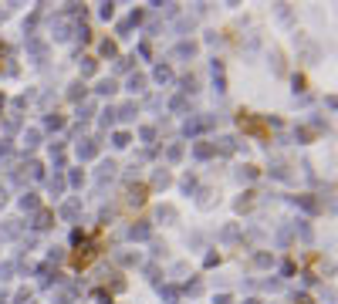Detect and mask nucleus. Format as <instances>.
Segmentation results:
<instances>
[{
	"instance_id": "nucleus-16",
	"label": "nucleus",
	"mask_w": 338,
	"mask_h": 304,
	"mask_svg": "<svg viewBox=\"0 0 338 304\" xmlns=\"http://www.w3.org/2000/svg\"><path fill=\"white\" fill-rule=\"evenodd\" d=\"M98 91H101V95H112V91H115V81H101Z\"/></svg>"
},
{
	"instance_id": "nucleus-20",
	"label": "nucleus",
	"mask_w": 338,
	"mask_h": 304,
	"mask_svg": "<svg viewBox=\"0 0 338 304\" xmlns=\"http://www.w3.org/2000/svg\"><path fill=\"white\" fill-rule=\"evenodd\" d=\"M47 129H61V115H47Z\"/></svg>"
},
{
	"instance_id": "nucleus-19",
	"label": "nucleus",
	"mask_w": 338,
	"mask_h": 304,
	"mask_svg": "<svg viewBox=\"0 0 338 304\" xmlns=\"http://www.w3.org/2000/svg\"><path fill=\"white\" fill-rule=\"evenodd\" d=\"M68 95H71V98H81V95H85V85H71V91H68Z\"/></svg>"
},
{
	"instance_id": "nucleus-21",
	"label": "nucleus",
	"mask_w": 338,
	"mask_h": 304,
	"mask_svg": "<svg viewBox=\"0 0 338 304\" xmlns=\"http://www.w3.org/2000/svg\"><path fill=\"white\" fill-rule=\"evenodd\" d=\"M51 190L61 193V190H65V179H61V176H54V179H51Z\"/></svg>"
},
{
	"instance_id": "nucleus-6",
	"label": "nucleus",
	"mask_w": 338,
	"mask_h": 304,
	"mask_svg": "<svg viewBox=\"0 0 338 304\" xmlns=\"http://www.w3.org/2000/svg\"><path fill=\"white\" fill-rule=\"evenodd\" d=\"M142 200H146V190H142V186H135V190L129 193V203H132V206H139Z\"/></svg>"
},
{
	"instance_id": "nucleus-26",
	"label": "nucleus",
	"mask_w": 338,
	"mask_h": 304,
	"mask_svg": "<svg viewBox=\"0 0 338 304\" xmlns=\"http://www.w3.org/2000/svg\"><path fill=\"white\" fill-rule=\"evenodd\" d=\"M0 203H4V193H0Z\"/></svg>"
},
{
	"instance_id": "nucleus-8",
	"label": "nucleus",
	"mask_w": 338,
	"mask_h": 304,
	"mask_svg": "<svg viewBox=\"0 0 338 304\" xmlns=\"http://www.w3.org/2000/svg\"><path fill=\"white\" fill-rule=\"evenodd\" d=\"M254 206V193H244V200H237V210L244 213V210H250Z\"/></svg>"
},
{
	"instance_id": "nucleus-22",
	"label": "nucleus",
	"mask_w": 338,
	"mask_h": 304,
	"mask_svg": "<svg viewBox=\"0 0 338 304\" xmlns=\"http://www.w3.org/2000/svg\"><path fill=\"white\" fill-rule=\"evenodd\" d=\"M254 264H257V267H267L270 257H267V254H257V257H254Z\"/></svg>"
},
{
	"instance_id": "nucleus-1",
	"label": "nucleus",
	"mask_w": 338,
	"mask_h": 304,
	"mask_svg": "<svg viewBox=\"0 0 338 304\" xmlns=\"http://www.w3.org/2000/svg\"><path fill=\"white\" fill-rule=\"evenodd\" d=\"M210 125H213V118H193V122H186V135L203 132V129H210Z\"/></svg>"
},
{
	"instance_id": "nucleus-10",
	"label": "nucleus",
	"mask_w": 338,
	"mask_h": 304,
	"mask_svg": "<svg viewBox=\"0 0 338 304\" xmlns=\"http://www.w3.org/2000/svg\"><path fill=\"white\" fill-rule=\"evenodd\" d=\"M142 85H146L142 75H132V78H129V88H132V91H142Z\"/></svg>"
},
{
	"instance_id": "nucleus-15",
	"label": "nucleus",
	"mask_w": 338,
	"mask_h": 304,
	"mask_svg": "<svg viewBox=\"0 0 338 304\" xmlns=\"http://www.w3.org/2000/svg\"><path fill=\"white\" fill-rule=\"evenodd\" d=\"M159 220H176V210H173V206H162V210H159Z\"/></svg>"
},
{
	"instance_id": "nucleus-25",
	"label": "nucleus",
	"mask_w": 338,
	"mask_h": 304,
	"mask_svg": "<svg viewBox=\"0 0 338 304\" xmlns=\"http://www.w3.org/2000/svg\"><path fill=\"white\" fill-rule=\"evenodd\" d=\"M180 156H183V146H173V149H169V159H173V162H176Z\"/></svg>"
},
{
	"instance_id": "nucleus-5",
	"label": "nucleus",
	"mask_w": 338,
	"mask_h": 304,
	"mask_svg": "<svg viewBox=\"0 0 338 304\" xmlns=\"http://www.w3.org/2000/svg\"><path fill=\"white\" fill-rule=\"evenodd\" d=\"M294 203H301V206L308 210V213H315V210H318V203L311 200V196H294Z\"/></svg>"
},
{
	"instance_id": "nucleus-13",
	"label": "nucleus",
	"mask_w": 338,
	"mask_h": 304,
	"mask_svg": "<svg viewBox=\"0 0 338 304\" xmlns=\"http://www.w3.org/2000/svg\"><path fill=\"white\" fill-rule=\"evenodd\" d=\"M237 176H240V179H254V176H257V169H254V166H244Z\"/></svg>"
},
{
	"instance_id": "nucleus-3",
	"label": "nucleus",
	"mask_w": 338,
	"mask_h": 304,
	"mask_svg": "<svg viewBox=\"0 0 338 304\" xmlns=\"http://www.w3.org/2000/svg\"><path fill=\"white\" fill-rule=\"evenodd\" d=\"M51 220H54V216L47 213V210H41V213H37V220H34V226H37V230H47V226H51Z\"/></svg>"
},
{
	"instance_id": "nucleus-9",
	"label": "nucleus",
	"mask_w": 338,
	"mask_h": 304,
	"mask_svg": "<svg viewBox=\"0 0 338 304\" xmlns=\"http://www.w3.org/2000/svg\"><path fill=\"white\" fill-rule=\"evenodd\" d=\"M21 206H24V210H37V196H34V193H27V196L21 200Z\"/></svg>"
},
{
	"instance_id": "nucleus-7",
	"label": "nucleus",
	"mask_w": 338,
	"mask_h": 304,
	"mask_svg": "<svg viewBox=\"0 0 338 304\" xmlns=\"http://www.w3.org/2000/svg\"><path fill=\"white\" fill-rule=\"evenodd\" d=\"M95 152H98V149H95V142H85V146H78V156H81V159H91Z\"/></svg>"
},
{
	"instance_id": "nucleus-4",
	"label": "nucleus",
	"mask_w": 338,
	"mask_h": 304,
	"mask_svg": "<svg viewBox=\"0 0 338 304\" xmlns=\"http://www.w3.org/2000/svg\"><path fill=\"white\" fill-rule=\"evenodd\" d=\"M129 236H132V240H146V236H149V226H146V223L132 226V230H129Z\"/></svg>"
},
{
	"instance_id": "nucleus-14",
	"label": "nucleus",
	"mask_w": 338,
	"mask_h": 304,
	"mask_svg": "<svg viewBox=\"0 0 338 304\" xmlns=\"http://www.w3.org/2000/svg\"><path fill=\"white\" fill-rule=\"evenodd\" d=\"M65 216H75L78 213V200H71V203H65V210H61Z\"/></svg>"
},
{
	"instance_id": "nucleus-18",
	"label": "nucleus",
	"mask_w": 338,
	"mask_h": 304,
	"mask_svg": "<svg viewBox=\"0 0 338 304\" xmlns=\"http://www.w3.org/2000/svg\"><path fill=\"white\" fill-rule=\"evenodd\" d=\"M129 142H132V139H129L125 132H119V135H115V146H119V149H122V146H129Z\"/></svg>"
},
{
	"instance_id": "nucleus-17",
	"label": "nucleus",
	"mask_w": 338,
	"mask_h": 304,
	"mask_svg": "<svg viewBox=\"0 0 338 304\" xmlns=\"http://www.w3.org/2000/svg\"><path fill=\"white\" fill-rule=\"evenodd\" d=\"M156 186H169V172L159 169V172H156Z\"/></svg>"
},
{
	"instance_id": "nucleus-2",
	"label": "nucleus",
	"mask_w": 338,
	"mask_h": 304,
	"mask_svg": "<svg viewBox=\"0 0 338 304\" xmlns=\"http://www.w3.org/2000/svg\"><path fill=\"white\" fill-rule=\"evenodd\" d=\"M91 257H95V247H91V244H88V247H81L78 254H75V264H78V267H85V264H88Z\"/></svg>"
},
{
	"instance_id": "nucleus-24",
	"label": "nucleus",
	"mask_w": 338,
	"mask_h": 304,
	"mask_svg": "<svg viewBox=\"0 0 338 304\" xmlns=\"http://www.w3.org/2000/svg\"><path fill=\"white\" fill-rule=\"evenodd\" d=\"M81 71H85V75H91V71H95V61H91V57H85V65H81Z\"/></svg>"
},
{
	"instance_id": "nucleus-12",
	"label": "nucleus",
	"mask_w": 338,
	"mask_h": 304,
	"mask_svg": "<svg viewBox=\"0 0 338 304\" xmlns=\"http://www.w3.org/2000/svg\"><path fill=\"white\" fill-rule=\"evenodd\" d=\"M169 78H173V75H169V68L159 65V68H156V81H169Z\"/></svg>"
},
{
	"instance_id": "nucleus-23",
	"label": "nucleus",
	"mask_w": 338,
	"mask_h": 304,
	"mask_svg": "<svg viewBox=\"0 0 338 304\" xmlns=\"http://www.w3.org/2000/svg\"><path fill=\"white\" fill-rule=\"evenodd\" d=\"M210 152H213V149L206 146V142H200V146H196V156H210Z\"/></svg>"
},
{
	"instance_id": "nucleus-11",
	"label": "nucleus",
	"mask_w": 338,
	"mask_h": 304,
	"mask_svg": "<svg viewBox=\"0 0 338 304\" xmlns=\"http://www.w3.org/2000/svg\"><path fill=\"white\" fill-rule=\"evenodd\" d=\"M193 51H196L193 44H180L176 47V57H193Z\"/></svg>"
}]
</instances>
